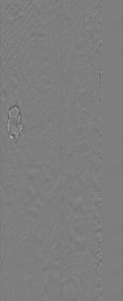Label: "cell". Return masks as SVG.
Masks as SVG:
<instances>
[{
	"label": "cell",
	"mask_w": 123,
	"mask_h": 301,
	"mask_svg": "<svg viewBox=\"0 0 123 301\" xmlns=\"http://www.w3.org/2000/svg\"><path fill=\"white\" fill-rule=\"evenodd\" d=\"M19 111V108L15 106L8 112L9 119L7 126V130L11 139L13 138L12 135H15V138H18L23 128V126L20 123L21 116Z\"/></svg>",
	"instance_id": "cell-1"
}]
</instances>
